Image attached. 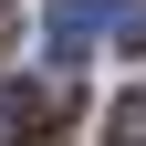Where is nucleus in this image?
Segmentation results:
<instances>
[{"instance_id":"obj_1","label":"nucleus","mask_w":146,"mask_h":146,"mask_svg":"<svg viewBox=\"0 0 146 146\" xmlns=\"http://www.w3.org/2000/svg\"><path fill=\"white\" fill-rule=\"evenodd\" d=\"M63 115H73V84H63V73H52V84H0V146L52 136Z\"/></svg>"},{"instance_id":"obj_2","label":"nucleus","mask_w":146,"mask_h":146,"mask_svg":"<svg viewBox=\"0 0 146 146\" xmlns=\"http://www.w3.org/2000/svg\"><path fill=\"white\" fill-rule=\"evenodd\" d=\"M104 31V11L94 0H52V63H84V42Z\"/></svg>"},{"instance_id":"obj_3","label":"nucleus","mask_w":146,"mask_h":146,"mask_svg":"<svg viewBox=\"0 0 146 146\" xmlns=\"http://www.w3.org/2000/svg\"><path fill=\"white\" fill-rule=\"evenodd\" d=\"M104 31H115V52H146V0H115Z\"/></svg>"},{"instance_id":"obj_4","label":"nucleus","mask_w":146,"mask_h":146,"mask_svg":"<svg viewBox=\"0 0 146 146\" xmlns=\"http://www.w3.org/2000/svg\"><path fill=\"white\" fill-rule=\"evenodd\" d=\"M104 125H115V146H146V94H125V104H115Z\"/></svg>"}]
</instances>
